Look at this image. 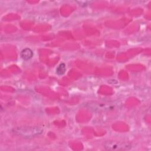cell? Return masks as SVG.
I'll list each match as a JSON object with an SVG mask.
<instances>
[{
  "label": "cell",
  "instance_id": "1",
  "mask_svg": "<svg viewBox=\"0 0 151 151\" xmlns=\"http://www.w3.org/2000/svg\"><path fill=\"white\" fill-rule=\"evenodd\" d=\"M104 148L108 150H128L131 149L130 144L119 141H107L104 143Z\"/></svg>",
  "mask_w": 151,
  "mask_h": 151
},
{
  "label": "cell",
  "instance_id": "2",
  "mask_svg": "<svg viewBox=\"0 0 151 151\" xmlns=\"http://www.w3.org/2000/svg\"><path fill=\"white\" fill-rule=\"evenodd\" d=\"M14 132L17 134L22 137H31L34 136L41 134L42 132V129L37 127H17L14 130Z\"/></svg>",
  "mask_w": 151,
  "mask_h": 151
},
{
  "label": "cell",
  "instance_id": "3",
  "mask_svg": "<svg viewBox=\"0 0 151 151\" xmlns=\"http://www.w3.org/2000/svg\"><path fill=\"white\" fill-rule=\"evenodd\" d=\"M33 56V52L29 48H25L21 52V57L24 60H28L31 58Z\"/></svg>",
  "mask_w": 151,
  "mask_h": 151
},
{
  "label": "cell",
  "instance_id": "4",
  "mask_svg": "<svg viewBox=\"0 0 151 151\" xmlns=\"http://www.w3.org/2000/svg\"><path fill=\"white\" fill-rule=\"evenodd\" d=\"M66 70L65 65L64 63L60 64L56 69V72L58 75H63L65 73Z\"/></svg>",
  "mask_w": 151,
  "mask_h": 151
}]
</instances>
